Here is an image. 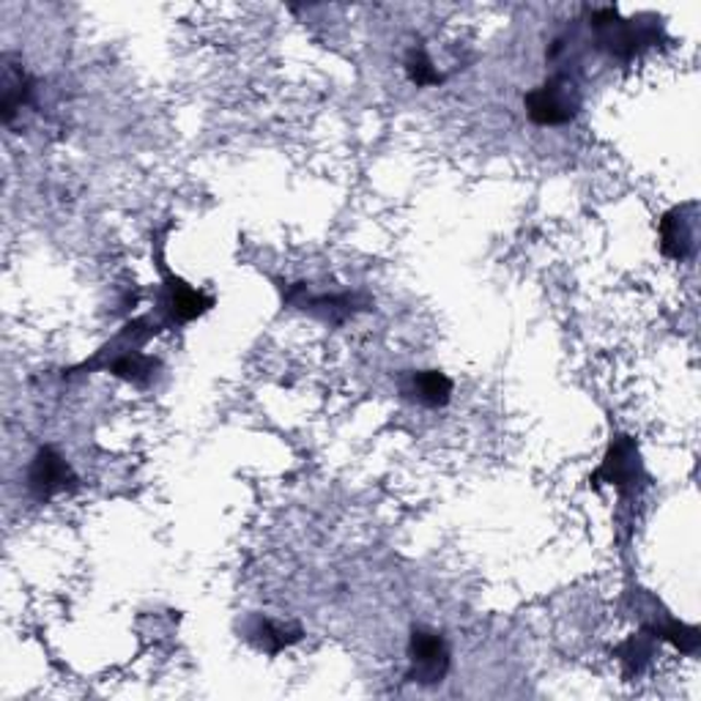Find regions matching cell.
<instances>
[{
    "instance_id": "obj_10",
    "label": "cell",
    "mask_w": 701,
    "mask_h": 701,
    "mask_svg": "<svg viewBox=\"0 0 701 701\" xmlns=\"http://www.w3.org/2000/svg\"><path fill=\"white\" fill-rule=\"evenodd\" d=\"M252 635L258 639V644L269 652V655H277L285 646L296 644L301 639L299 628H288V625H277L272 619H258L256 628H252Z\"/></svg>"
},
{
    "instance_id": "obj_9",
    "label": "cell",
    "mask_w": 701,
    "mask_h": 701,
    "mask_svg": "<svg viewBox=\"0 0 701 701\" xmlns=\"http://www.w3.org/2000/svg\"><path fill=\"white\" fill-rule=\"evenodd\" d=\"M31 78L25 74L23 67L12 63L7 58V67H3V121L12 123L14 116L23 110V105L31 102Z\"/></svg>"
},
{
    "instance_id": "obj_1",
    "label": "cell",
    "mask_w": 701,
    "mask_h": 701,
    "mask_svg": "<svg viewBox=\"0 0 701 701\" xmlns=\"http://www.w3.org/2000/svg\"><path fill=\"white\" fill-rule=\"evenodd\" d=\"M523 105L537 127H562L579 116L581 96L573 80L551 78L540 88L523 96Z\"/></svg>"
},
{
    "instance_id": "obj_5",
    "label": "cell",
    "mask_w": 701,
    "mask_h": 701,
    "mask_svg": "<svg viewBox=\"0 0 701 701\" xmlns=\"http://www.w3.org/2000/svg\"><path fill=\"white\" fill-rule=\"evenodd\" d=\"M214 299L203 290H195L185 280L176 277L165 269V294H162V310H165V323H190L201 318L203 312L212 310Z\"/></svg>"
},
{
    "instance_id": "obj_11",
    "label": "cell",
    "mask_w": 701,
    "mask_h": 701,
    "mask_svg": "<svg viewBox=\"0 0 701 701\" xmlns=\"http://www.w3.org/2000/svg\"><path fill=\"white\" fill-rule=\"evenodd\" d=\"M406 74H408V80H412L414 85H419V88H425V85H439L441 80H444V78H441L439 69H436L433 63H430V58L425 56V50H417V47H414V50L408 52Z\"/></svg>"
},
{
    "instance_id": "obj_2",
    "label": "cell",
    "mask_w": 701,
    "mask_h": 701,
    "mask_svg": "<svg viewBox=\"0 0 701 701\" xmlns=\"http://www.w3.org/2000/svg\"><path fill=\"white\" fill-rule=\"evenodd\" d=\"M408 668L406 679L419 685H436L450 672V650L441 633L428 628H414L408 639Z\"/></svg>"
},
{
    "instance_id": "obj_6",
    "label": "cell",
    "mask_w": 701,
    "mask_h": 701,
    "mask_svg": "<svg viewBox=\"0 0 701 701\" xmlns=\"http://www.w3.org/2000/svg\"><path fill=\"white\" fill-rule=\"evenodd\" d=\"M685 209L677 206L661 219V250L663 256L674 258V261H685L693 252V217H685Z\"/></svg>"
},
{
    "instance_id": "obj_4",
    "label": "cell",
    "mask_w": 701,
    "mask_h": 701,
    "mask_svg": "<svg viewBox=\"0 0 701 701\" xmlns=\"http://www.w3.org/2000/svg\"><path fill=\"white\" fill-rule=\"evenodd\" d=\"M74 483H78V477H74L72 466L63 461V455H58L52 447H41L36 452L28 472V488L36 501H50L52 496L67 494L74 488Z\"/></svg>"
},
{
    "instance_id": "obj_8",
    "label": "cell",
    "mask_w": 701,
    "mask_h": 701,
    "mask_svg": "<svg viewBox=\"0 0 701 701\" xmlns=\"http://www.w3.org/2000/svg\"><path fill=\"white\" fill-rule=\"evenodd\" d=\"M406 395H412L423 406L441 408L452 401V379H447L441 370H419L412 376Z\"/></svg>"
},
{
    "instance_id": "obj_7",
    "label": "cell",
    "mask_w": 701,
    "mask_h": 701,
    "mask_svg": "<svg viewBox=\"0 0 701 701\" xmlns=\"http://www.w3.org/2000/svg\"><path fill=\"white\" fill-rule=\"evenodd\" d=\"M105 368L110 370L112 376H118V379L129 381V384H148L151 376L156 373V368H159V363L151 357H145L143 350L132 348V345H127V348L116 350L112 354L110 363H105Z\"/></svg>"
},
{
    "instance_id": "obj_3",
    "label": "cell",
    "mask_w": 701,
    "mask_h": 701,
    "mask_svg": "<svg viewBox=\"0 0 701 701\" xmlns=\"http://www.w3.org/2000/svg\"><path fill=\"white\" fill-rule=\"evenodd\" d=\"M644 479V463H641L639 444L630 436H617L603 458L601 468L592 474V483H606L617 490H635V485Z\"/></svg>"
}]
</instances>
